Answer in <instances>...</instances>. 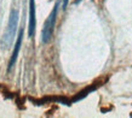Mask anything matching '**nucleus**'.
<instances>
[{
	"label": "nucleus",
	"instance_id": "obj_3",
	"mask_svg": "<svg viewBox=\"0 0 132 118\" xmlns=\"http://www.w3.org/2000/svg\"><path fill=\"white\" fill-rule=\"evenodd\" d=\"M36 29V15H35V0H29V23H28V35L33 37L35 35Z\"/></svg>",
	"mask_w": 132,
	"mask_h": 118
},
{
	"label": "nucleus",
	"instance_id": "obj_2",
	"mask_svg": "<svg viewBox=\"0 0 132 118\" xmlns=\"http://www.w3.org/2000/svg\"><path fill=\"white\" fill-rule=\"evenodd\" d=\"M58 5L60 3H57L55 5L53 10L51 11V13L48 15L47 19L45 21L44 27H43V32H41V41L44 43H47L51 41L52 35H53V30H55V25H56L57 21V12H58Z\"/></svg>",
	"mask_w": 132,
	"mask_h": 118
},
{
	"label": "nucleus",
	"instance_id": "obj_4",
	"mask_svg": "<svg viewBox=\"0 0 132 118\" xmlns=\"http://www.w3.org/2000/svg\"><path fill=\"white\" fill-rule=\"evenodd\" d=\"M22 40H23V28H21L20 33H18L17 41H16V43H15V48H13V52H12L10 62H9L7 71H11V69L13 67V65L16 64L17 58H18V53H20V50H21V46H22Z\"/></svg>",
	"mask_w": 132,
	"mask_h": 118
},
{
	"label": "nucleus",
	"instance_id": "obj_5",
	"mask_svg": "<svg viewBox=\"0 0 132 118\" xmlns=\"http://www.w3.org/2000/svg\"><path fill=\"white\" fill-rule=\"evenodd\" d=\"M68 1H69V0H63V8L67 7V4H68Z\"/></svg>",
	"mask_w": 132,
	"mask_h": 118
},
{
	"label": "nucleus",
	"instance_id": "obj_1",
	"mask_svg": "<svg viewBox=\"0 0 132 118\" xmlns=\"http://www.w3.org/2000/svg\"><path fill=\"white\" fill-rule=\"evenodd\" d=\"M18 17H20L18 11H17V10H12L11 13H10V18H9V23H7V27H6V30H5L3 40H1V42H3L5 48H9L11 46L12 40H13L15 34H16L17 24H18Z\"/></svg>",
	"mask_w": 132,
	"mask_h": 118
}]
</instances>
